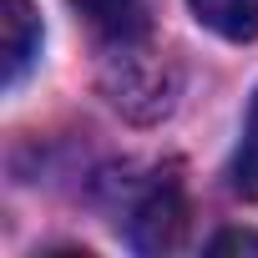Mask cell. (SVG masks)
Wrapping results in <instances>:
<instances>
[{"label": "cell", "instance_id": "cell-1", "mask_svg": "<svg viewBox=\"0 0 258 258\" xmlns=\"http://www.w3.org/2000/svg\"><path fill=\"white\" fill-rule=\"evenodd\" d=\"M101 91L132 121H157L172 111L177 76L167 71V61H157L147 51V41H132V46H111V56L101 66Z\"/></svg>", "mask_w": 258, "mask_h": 258}, {"label": "cell", "instance_id": "cell-2", "mask_svg": "<svg viewBox=\"0 0 258 258\" xmlns=\"http://www.w3.org/2000/svg\"><path fill=\"white\" fill-rule=\"evenodd\" d=\"M187 238V198L177 182H157L132 208V243L142 253H177Z\"/></svg>", "mask_w": 258, "mask_h": 258}, {"label": "cell", "instance_id": "cell-3", "mask_svg": "<svg viewBox=\"0 0 258 258\" xmlns=\"http://www.w3.org/2000/svg\"><path fill=\"white\" fill-rule=\"evenodd\" d=\"M0 51H6V86H16L41 56V16L31 0H0Z\"/></svg>", "mask_w": 258, "mask_h": 258}, {"label": "cell", "instance_id": "cell-4", "mask_svg": "<svg viewBox=\"0 0 258 258\" xmlns=\"http://www.w3.org/2000/svg\"><path fill=\"white\" fill-rule=\"evenodd\" d=\"M71 11H76L106 46L147 41V0H71Z\"/></svg>", "mask_w": 258, "mask_h": 258}, {"label": "cell", "instance_id": "cell-5", "mask_svg": "<svg viewBox=\"0 0 258 258\" xmlns=\"http://www.w3.org/2000/svg\"><path fill=\"white\" fill-rule=\"evenodd\" d=\"M198 26L223 41H258V0H187Z\"/></svg>", "mask_w": 258, "mask_h": 258}, {"label": "cell", "instance_id": "cell-6", "mask_svg": "<svg viewBox=\"0 0 258 258\" xmlns=\"http://www.w3.org/2000/svg\"><path fill=\"white\" fill-rule=\"evenodd\" d=\"M228 187L243 198V203H258V91L248 101V116H243V137H238V152L228 162Z\"/></svg>", "mask_w": 258, "mask_h": 258}, {"label": "cell", "instance_id": "cell-7", "mask_svg": "<svg viewBox=\"0 0 258 258\" xmlns=\"http://www.w3.org/2000/svg\"><path fill=\"white\" fill-rule=\"evenodd\" d=\"M228 248H238V253H258V238H253V233H218V238H213V253H228Z\"/></svg>", "mask_w": 258, "mask_h": 258}]
</instances>
